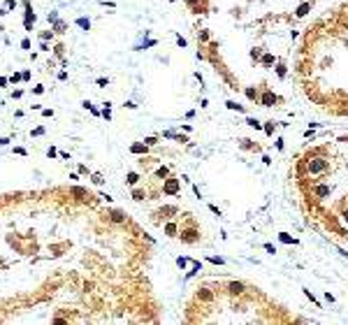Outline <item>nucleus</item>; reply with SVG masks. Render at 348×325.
Segmentation results:
<instances>
[{
    "mask_svg": "<svg viewBox=\"0 0 348 325\" xmlns=\"http://www.w3.org/2000/svg\"><path fill=\"white\" fill-rule=\"evenodd\" d=\"M327 170V160L325 158H309L306 160V172L309 174H320Z\"/></svg>",
    "mask_w": 348,
    "mask_h": 325,
    "instance_id": "1",
    "label": "nucleus"
},
{
    "mask_svg": "<svg viewBox=\"0 0 348 325\" xmlns=\"http://www.w3.org/2000/svg\"><path fill=\"white\" fill-rule=\"evenodd\" d=\"M23 7H26V19H23V26H26V30H33V21L37 17H35L33 7H30V2L28 0H23Z\"/></svg>",
    "mask_w": 348,
    "mask_h": 325,
    "instance_id": "2",
    "label": "nucleus"
},
{
    "mask_svg": "<svg viewBox=\"0 0 348 325\" xmlns=\"http://www.w3.org/2000/svg\"><path fill=\"white\" fill-rule=\"evenodd\" d=\"M200 239V232L195 228H188V230H181V242H186V244H195Z\"/></svg>",
    "mask_w": 348,
    "mask_h": 325,
    "instance_id": "3",
    "label": "nucleus"
},
{
    "mask_svg": "<svg viewBox=\"0 0 348 325\" xmlns=\"http://www.w3.org/2000/svg\"><path fill=\"white\" fill-rule=\"evenodd\" d=\"M163 193L176 195V193H179V181H176V179H165V184H163Z\"/></svg>",
    "mask_w": 348,
    "mask_h": 325,
    "instance_id": "4",
    "label": "nucleus"
},
{
    "mask_svg": "<svg viewBox=\"0 0 348 325\" xmlns=\"http://www.w3.org/2000/svg\"><path fill=\"white\" fill-rule=\"evenodd\" d=\"M276 100H278V98L274 95L272 91H265V93L260 95V105H265V107H272L274 102H276Z\"/></svg>",
    "mask_w": 348,
    "mask_h": 325,
    "instance_id": "5",
    "label": "nucleus"
},
{
    "mask_svg": "<svg viewBox=\"0 0 348 325\" xmlns=\"http://www.w3.org/2000/svg\"><path fill=\"white\" fill-rule=\"evenodd\" d=\"M130 151H132V153H146V151H148V144H146V142H144V144H132Z\"/></svg>",
    "mask_w": 348,
    "mask_h": 325,
    "instance_id": "6",
    "label": "nucleus"
},
{
    "mask_svg": "<svg viewBox=\"0 0 348 325\" xmlns=\"http://www.w3.org/2000/svg\"><path fill=\"white\" fill-rule=\"evenodd\" d=\"M74 23H77L81 30H91V19H84V17H81V19H77Z\"/></svg>",
    "mask_w": 348,
    "mask_h": 325,
    "instance_id": "7",
    "label": "nucleus"
},
{
    "mask_svg": "<svg viewBox=\"0 0 348 325\" xmlns=\"http://www.w3.org/2000/svg\"><path fill=\"white\" fill-rule=\"evenodd\" d=\"M316 195H318V197L330 195V186H316Z\"/></svg>",
    "mask_w": 348,
    "mask_h": 325,
    "instance_id": "8",
    "label": "nucleus"
},
{
    "mask_svg": "<svg viewBox=\"0 0 348 325\" xmlns=\"http://www.w3.org/2000/svg\"><path fill=\"white\" fill-rule=\"evenodd\" d=\"M128 184H130V186H137L139 184V174H137V172H128Z\"/></svg>",
    "mask_w": 348,
    "mask_h": 325,
    "instance_id": "9",
    "label": "nucleus"
},
{
    "mask_svg": "<svg viewBox=\"0 0 348 325\" xmlns=\"http://www.w3.org/2000/svg\"><path fill=\"white\" fill-rule=\"evenodd\" d=\"M242 290H244V283H230V293H232V295L242 293Z\"/></svg>",
    "mask_w": 348,
    "mask_h": 325,
    "instance_id": "10",
    "label": "nucleus"
},
{
    "mask_svg": "<svg viewBox=\"0 0 348 325\" xmlns=\"http://www.w3.org/2000/svg\"><path fill=\"white\" fill-rule=\"evenodd\" d=\"M309 7H311V2H304V5H299V9H297V17H304L306 12H309Z\"/></svg>",
    "mask_w": 348,
    "mask_h": 325,
    "instance_id": "11",
    "label": "nucleus"
},
{
    "mask_svg": "<svg viewBox=\"0 0 348 325\" xmlns=\"http://www.w3.org/2000/svg\"><path fill=\"white\" fill-rule=\"evenodd\" d=\"M109 216H112V221H114V223H123V214H121V211H112Z\"/></svg>",
    "mask_w": 348,
    "mask_h": 325,
    "instance_id": "12",
    "label": "nucleus"
},
{
    "mask_svg": "<svg viewBox=\"0 0 348 325\" xmlns=\"http://www.w3.org/2000/svg\"><path fill=\"white\" fill-rule=\"evenodd\" d=\"M165 232L170 235V237H174V235H176V225H174V223H167V225H165Z\"/></svg>",
    "mask_w": 348,
    "mask_h": 325,
    "instance_id": "13",
    "label": "nucleus"
},
{
    "mask_svg": "<svg viewBox=\"0 0 348 325\" xmlns=\"http://www.w3.org/2000/svg\"><path fill=\"white\" fill-rule=\"evenodd\" d=\"M225 105L230 107V109H237V112H244V107H242V105H237V102H232V100H227Z\"/></svg>",
    "mask_w": 348,
    "mask_h": 325,
    "instance_id": "14",
    "label": "nucleus"
},
{
    "mask_svg": "<svg viewBox=\"0 0 348 325\" xmlns=\"http://www.w3.org/2000/svg\"><path fill=\"white\" fill-rule=\"evenodd\" d=\"M21 79H23V74H16V72H14V74L9 77V84H19Z\"/></svg>",
    "mask_w": 348,
    "mask_h": 325,
    "instance_id": "15",
    "label": "nucleus"
},
{
    "mask_svg": "<svg viewBox=\"0 0 348 325\" xmlns=\"http://www.w3.org/2000/svg\"><path fill=\"white\" fill-rule=\"evenodd\" d=\"M246 95L251 98V100H258V91L255 88H246Z\"/></svg>",
    "mask_w": 348,
    "mask_h": 325,
    "instance_id": "16",
    "label": "nucleus"
},
{
    "mask_svg": "<svg viewBox=\"0 0 348 325\" xmlns=\"http://www.w3.org/2000/svg\"><path fill=\"white\" fill-rule=\"evenodd\" d=\"M281 242H286V244H295V239L290 237V235H286V232H281Z\"/></svg>",
    "mask_w": 348,
    "mask_h": 325,
    "instance_id": "17",
    "label": "nucleus"
},
{
    "mask_svg": "<svg viewBox=\"0 0 348 325\" xmlns=\"http://www.w3.org/2000/svg\"><path fill=\"white\" fill-rule=\"evenodd\" d=\"M132 197H135V200H144L146 193H144V191H132Z\"/></svg>",
    "mask_w": 348,
    "mask_h": 325,
    "instance_id": "18",
    "label": "nucleus"
},
{
    "mask_svg": "<svg viewBox=\"0 0 348 325\" xmlns=\"http://www.w3.org/2000/svg\"><path fill=\"white\" fill-rule=\"evenodd\" d=\"M14 7H16V0H5V9H7V12L14 9Z\"/></svg>",
    "mask_w": 348,
    "mask_h": 325,
    "instance_id": "19",
    "label": "nucleus"
},
{
    "mask_svg": "<svg viewBox=\"0 0 348 325\" xmlns=\"http://www.w3.org/2000/svg\"><path fill=\"white\" fill-rule=\"evenodd\" d=\"M156 176H158V179H165V176H167V167H160V170L156 172Z\"/></svg>",
    "mask_w": 348,
    "mask_h": 325,
    "instance_id": "20",
    "label": "nucleus"
},
{
    "mask_svg": "<svg viewBox=\"0 0 348 325\" xmlns=\"http://www.w3.org/2000/svg\"><path fill=\"white\" fill-rule=\"evenodd\" d=\"M188 263H190L188 258H176V265H179V267H186V265H188Z\"/></svg>",
    "mask_w": 348,
    "mask_h": 325,
    "instance_id": "21",
    "label": "nucleus"
},
{
    "mask_svg": "<svg viewBox=\"0 0 348 325\" xmlns=\"http://www.w3.org/2000/svg\"><path fill=\"white\" fill-rule=\"evenodd\" d=\"M21 49H26V51L30 49V40H28V37H23V40H21Z\"/></svg>",
    "mask_w": 348,
    "mask_h": 325,
    "instance_id": "22",
    "label": "nucleus"
},
{
    "mask_svg": "<svg viewBox=\"0 0 348 325\" xmlns=\"http://www.w3.org/2000/svg\"><path fill=\"white\" fill-rule=\"evenodd\" d=\"M200 297H202V299H211V293H209L207 288H202V293H200Z\"/></svg>",
    "mask_w": 348,
    "mask_h": 325,
    "instance_id": "23",
    "label": "nucleus"
},
{
    "mask_svg": "<svg viewBox=\"0 0 348 325\" xmlns=\"http://www.w3.org/2000/svg\"><path fill=\"white\" fill-rule=\"evenodd\" d=\"M72 193H74V195H79V200H81V197L86 195V191H81V188H72Z\"/></svg>",
    "mask_w": 348,
    "mask_h": 325,
    "instance_id": "24",
    "label": "nucleus"
},
{
    "mask_svg": "<svg viewBox=\"0 0 348 325\" xmlns=\"http://www.w3.org/2000/svg\"><path fill=\"white\" fill-rule=\"evenodd\" d=\"M46 156H49V158H56V156H58V151H56V149H53V146H51V149L46 151Z\"/></svg>",
    "mask_w": 348,
    "mask_h": 325,
    "instance_id": "25",
    "label": "nucleus"
},
{
    "mask_svg": "<svg viewBox=\"0 0 348 325\" xmlns=\"http://www.w3.org/2000/svg\"><path fill=\"white\" fill-rule=\"evenodd\" d=\"M246 123H248V125H251V128H260V123L255 121V119H248V121H246Z\"/></svg>",
    "mask_w": 348,
    "mask_h": 325,
    "instance_id": "26",
    "label": "nucleus"
},
{
    "mask_svg": "<svg viewBox=\"0 0 348 325\" xmlns=\"http://www.w3.org/2000/svg\"><path fill=\"white\" fill-rule=\"evenodd\" d=\"M33 135H35V137H40V135H44V128H42V125H40V128H35V130H33Z\"/></svg>",
    "mask_w": 348,
    "mask_h": 325,
    "instance_id": "27",
    "label": "nucleus"
},
{
    "mask_svg": "<svg viewBox=\"0 0 348 325\" xmlns=\"http://www.w3.org/2000/svg\"><path fill=\"white\" fill-rule=\"evenodd\" d=\"M93 184L100 186V184H102V176H100V174H93Z\"/></svg>",
    "mask_w": 348,
    "mask_h": 325,
    "instance_id": "28",
    "label": "nucleus"
},
{
    "mask_svg": "<svg viewBox=\"0 0 348 325\" xmlns=\"http://www.w3.org/2000/svg\"><path fill=\"white\" fill-rule=\"evenodd\" d=\"M42 116H46V119H49V116H53V109H42Z\"/></svg>",
    "mask_w": 348,
    "mask_h": 325,
    "instance_id": "29",
    "label": "nucleus"
},
{
    "mask_svg": "<svg viewBox=\"0 0 348 325\" xmlns=\"http://www.w3.org/2000/svg\"><path fill=\"white\" fill-rule=\"evenodd\" d=\"M7 84H9V79H7V77H0V86L5 88V86H7Z\"/></svg>",
    "mask_w": 348,
    "mask_h": 325,
    "instance_id": "30",
    "label": "nucleus"
},
{
    "mask_svg": "<svg viewBox=\"0 0 348 325\" xmlns=\"http://www.w3.org/2000/svg\"><path fill=\"white\" fill-rule=\"evenodd\" d=\"M144 142H146L148 146H153V144H156V137H146V140H144Z\"/></svg>",
    "mask_w": 348,
    "mask_h": 325,
    "instance_id": "31",
    "label": "nucleus"
},
{
    "mask_svg": "<svg viewBox=\"0 0 348 325\" xmlns=\"http://www.w3.org/2000/svg\"><path fill=\"white\" fill-rule=\"evenodd\" d=\"M14 153H19V156H26V149H21V146H16V149H14Z\"/></svg>",
    "mask_w": 348,
    "mask_h": 325,
    "instance_id": "32",
    "label": "nucleus"
},
{
    "mask_svg": "<svg viewBox=\"0 0 348 325\" xmlns=\"http://www.w3.org/2000/svg\"><path fill=\"white\" fill-rule=\"evenodd\" d=\"M33 93H37V95H40V93H44V86H35V88H33Z\"/></svg>",
    "mask_w": 348,
    "mask_h": 325,
    "instance_id": "33",
    "label": "nucleus"
},
{
    "mask_svg": "<svg viewBox=\"0 0 348 325\" xmlns=\"http://www.w3.org/2000/svg\"><path fill=\"white\" fill-rule=\"evenodd\" d=\"M5 144H9V137H0V146H5Z\"/></svg>",
    "mask_w": 348,
    "mask_h": 325,
    "instance_id": "34",
    "label": "nucleus"
},
{
    "mask_svg": "<svg viewBox=\"0 0 348 325\" xmlns=\"http://www.w3.org/2000/svg\"><path fill=\"white\" fill-rule=\"evenodd\" d=\"M186 2H188L190 7H197V0H186Z\"/></svg>",
    "mask_w": 348,
    "mask_h": 325,
    "instance_id": "35",
    "label": "nucleus"
},
{
    "mask_svg": "<svg viewBox=\"0 0 348 325\" xmlns=\"http://www.w3.org/2000/svg\"><path fill=\"white\" fill-rule=\"evenodd\" d=\"M344 221H346V223H348V209L344 211Z\"/></svg>",
    "mask_w": 348,
    "mask_h": 325,
    "instance_id": "36",
    "label": "nucleus"
},
{
    "mask_svg": "<svg viewBox=\"0 0 348 325\" xmlns=\"http://www.w3.org/2000/svg\"><path fill=\"white\" fill-rule=\"evenodd\" d=\"M172 2H174V0H172Z\"/></svg>",
    "mask_w": 348,
    "mask_h": 325,
    "instance_id": "37",
    "label": "nucleus"
}]
</instances>
